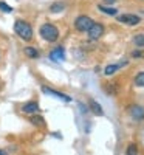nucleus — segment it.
Instances as JSON below:
<instances>
[{
  "label": "nucleus",
  "mask_w": 144,
  "mask_h": 155,
  "mask_svg": "<svg viewBox=\"0 0 144 155\" xmlns=\"http://www.w3.org/2000/svg\"><path fill=\"white\" fill-rule=\"evenodd\" d=\"M126 155H138V146L136 144H129L127 146V150H126Z\"/></svg>",
  "instance_id": "17"
},
{
  "label": "nucleus",
  "mask_w": 144,
  "mask_h": 155,
  "mask_svg": "<svg viewBox=\"0 0 144 155\" xmlns=\"http://www.w3.org/2000/svg\"><path fill=\"white\" fill-rule=\"evenodd\" d=\"M87 33H88V37L91 39V41H98V39L104 34V25L95 22L93 25H91V28H90Z\"/></svg>",
  "instance_id": "4"
},
{
  "label": "nucleus",
  "mask_w": 144,
  "mask_h": 155,
  "mask_svg": "<svg viewBox=\"0 0 144 155\" xmlns=\"http://www.w3.org/2000/svg\"><path fill=\"white\" fill-rule=\"evenodd\" d=\"M135 85L136 87H144V71H141L135 76Z\"/></svg>",
  "instance_id": "15"
},
{
  "label": "nucleus",
  "mask_w": 144,
  "mask_h": 155,
  "mask_svg": "<svg viewBox=\"0 0 144 155\" xmlns=\"http://www.w3.org/2000/svg\"><path fill=\"white\" fill-rule=\"evenodd\" d=\"M124 65H127V61H123L119 64H110V65H107L106 70H104V74H106V76H112L113 73H116L118 70H119L121 67H124Z\"/></svg>",
  "instance_id": "10"
},
{
  "label": "nucleus",
  "mask_w": 144,
  "mask_h": 155,
  "mask_svg": "<svg viewBox=\"0 0 144 155\" xmlns=\"http://www.w3.org/2000/svg\"><path fill=\"white\" fill-rule=\"evenodd\" d=\"M88 109L93 112L95 115H98V116H102L104 115V110H102L101 104H99V102H96L95 99H90L88 101Z\"/></svg>",
  "instance_id": "11"
},
{
  "label": "nucleus",
  "mask_w": 144,
  "mask_h": 155,
  "mask_svg": "<svg viewBox=\"0 0 144 155\" xmlns=\"http://www.w3.org/2000/svg\"><path fill=\"white\" fill-rule=\"evenodd\" d=\"M142 2H144V0H142Z\"/></svg>",
  "instance_id": "23"
},
{
  "label": "nucleus",
  "mask_w": 144,
  "mask_h": 155,
  "mask_svg": "<svg viewBox=\"0 0 144 155\" xmlns=\"http://www.w3.org/2000/svg\"><path fill=\"white\" fill-rule=\"evenodd\" d=\"M0 155H8V152L3 150V149H0Z\"/></svg>",
  "instance_id": "22"
},
{
  "label": "nucleus",
  "mask_w": 144,
  "mask_h": 155,
  "mask_svg": "<svg viewBox=\"0 0 144 155\" xmlns=\"http://www.w3.org/2000/svg\"><path fill=\"white\" fill-rule=\"evenodd\" d=\"M50 59L54 61V62H62V61H65V48H64V47H56V48L50 53Z\"/></svg>",
  "instance_id": "8"
},
{
  "label": "nucleus",
  "mask_w": 144,
  "mask_h": 155,
  "mask_svg": "<svg viewBox=\"0 0 144 155\" xmlns=\"http://www.w3.org/2000/svg\"><path fill=\"white\" fill-rule=\"evenodd\" d=\"M64 8H65L64 3H59V2H57V3H53V5L50 6V11H51V12H61Z\"/></svg>",
  "instance_id": "18"
},
{
  "label": "nucleus",
  "mask_w": 144,
  "mask_h": 155,
  "mask_svg": "<svg viewBox=\"0 0 144 155\" xmlns=\"http://www.w3.org/2000/svg\"><path fill=\"white\" fill-rule=\"evenodd\" d=\"M14 31L20 39H23V41H31L33 39V28H31V25L25 20H16L14 22Z\"/></svg>",
  "instance_id": "1"
},
{
  "label": "nucleus",
  "mask_w": 144,
  "mask_h": 155,
  "mask_svg": "<svg viewBox=\"0 0 144 155\" xmlns=\"http://www.w3.org/2000/svg\"><path fill=\"white\" fill-rule=\"evenodd\" d=\"M39 33H41V36L47 42H56L57 37H59V30L53 23H44L41 27V30H39Z\"/></svg>",
  "instance_id": "2"
},
{
  "label": "nucleus",
  "mask_w": 144,
  "mask_h": 155,
  "mask_svg": "<svg viewBox=\"0 0 144 155\" xmlns=\"http://www.w3.org/2000/svg\"><path fill=\"white\" fill-rule=\"evenodd\" d=\"M116 2V0H104V3H106V5H113Z\"/></svg>",
  "instance_id": "21"
},
{
  "label": "nucleus",
  "mask_w": 144,
  "mask_h": 155,
  "mask_svg": "<svg viewBox=\"0 0 144 155\" xmlns=\"http://www.w3.org/2000/svg\"><path fill=\"white\" fill-rule=\"evenodd\" d=\"M118 20L121 23H126V25H138L139 23V16H135V14H123V16H118Z\"/></svg>",
  "instance_id": "7"
},
{
  "label": "nucleus",
  "mask_w": 144,
  "mask_h": 155,
  "mask_svg": "<svg viewBox=\"0 0 144 155\" xmlns=\"http://www.w3.org/2000/svg\"><path fill=\"white\" fill-rule=\"evenodd\" d=\"M0 9H2L3 12H8V14H9V12H12V11H14V9H12V6L6 5L5 2H0Z\"/></svg>",
  "instance_id": "19"
},
{
  "label": "nucleus",
  "mask_w": 144,
  "mask_h": 155,
  "mask_svg": "<svg viewBox=\"0 0 144 155\" xmlns=\"http://www.w3.org/2000/svg\"><path fill=\"white\" fill-rule=\"evenodd\" d=\"M133 42H135L136 47L142 48V47H144V34H136V36L133 37Z\"/></svg>",
  "instance_id": "16"
},
{
  "label": "nucleus",
  "mask_w": 144,
  "mask_h": 155,
  "mask_svg": "<svg viewBox=\"0 0 144 155\" xmlns=\"http://www.w3.org/2000/svg\"><path fill=\"white\" fill-rule=\"evenodd\" d=\"M129 113L130 116L135 120V121H142L144 120V109L138 104H133V106H130L129 107Z\"/></svg>",
  "instance_id": "6"
},
{
  "label": "nucleus",
  "mask_w": 144,
  "mask_h": 155,
  "mask_svg": "<svg viewBox=\"0 0 144 155\" xmlns=\"http://www.w3.org/2000/svg\"><path fill=\"white\" fill-rule=\"evenodd\" d=\"M42 92L45 93V95H50V96H54L56 99H61V101H65V102H70L71 101V98L68 96V95H65V93H61V92H56V90H53V88H48V87H42Z\"/></svg>",
  "instance_id": "5"
},
{
  "label": "nucleus",
  "mask_w": 144,
  "mask_h": 155,
  "mask_svg": "<svg viewBox=\"0 0 144 155\" xmlns=\"http://www.w3.org/2000/svg\"><path fill=\"white\" fill-rule=\"evenodd\" d=\"M95 22L91 20L88 16H79L76 20H74V27L77 31H81V33H85L91 28V25H93Z\"/></svg>",
  "instance_id": "3"
},
{
  "label": "nucleus",
  "mask_w": 144,
  "mask_h": 155,
  "mask_svg": "<svg viewBox=\"0 0 144 155\" xmlns=\"http://www.w3.org/2000/svg\"><path fill=\"white\" fill-rule=\"evenodd\" d=\"M132 56H133V58H142L144 53H142V51H138V50H136V51H133V53H132Z\"/></svg>",
  "instance_id": "20"
},
{
  "label": "nucleus",
  "mask_w": 144,
  "mask_h": 155,
  "mask_svg": "<svg viewBox=\"0 0 144 155\" xmlns=\"http://www.w3.org/2000/svg\"><path fill=\"white\" fill-rule=\"evenodd\" d=\"M22 112L28 113V115H36L39 112V104L36 101H30V102H27V104L22 106Z\"/></svg>",
  "instance_id": "9"
},
{
  "label": "nucleus",
  "mask_w": 144,
  "mask_h": 155,
  "mask_svg": "<svg viewBox=\"0 0 144 155\" xmlns=\"http://www.w3.org/2000/svg\"><path fill=\"white\" fill-rule=\"evenodd\" d=\"M25 54H27L28 58H31V59H36V58H39V51L34 47H27L25 48Z\"/></svg>",
  "instance_id": "14"
},
{
  "label": "nucleus",
  "mask_w": 144,
  "mask_h": 155,
  "mask_svg": "<svg viewBox=\"0 0 144 155\" xmlns=\"http://www.w3.org/2000/svg\"><path fill=\"white\" fill-rule=\"evenodd\" d=\"M30 121H31L34 126H37V127H44V126H45V120L42 118V116H39V115H33Z\"/></svg>",
  "instance_id": "13"
},
{
  "label": "nucleus",
  "mask_w": 144,
  "mask_h": 155,
  "mask_svg": "<svg viewBox=\"0 0 144 155\" xmlns=\"http://www.w3.org/2000/svg\"><path fill=\"white\" fill-rule=\"evenodd\" d=\"M98 9L102 11L104 14H107V16H116L118 14V9L116 8H109V6H104V5H99Z\"/></svg>",
  "instance_id": "12"
}]
</instances>
